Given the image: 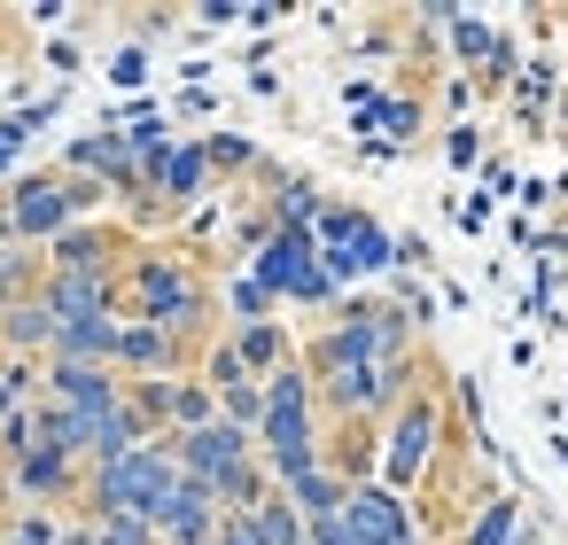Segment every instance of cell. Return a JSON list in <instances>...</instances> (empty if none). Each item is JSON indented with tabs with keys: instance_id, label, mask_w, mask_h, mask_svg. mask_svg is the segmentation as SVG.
I'll list each match as a JSON object with an SVG mask.
<instances>
[{
	"instance_id": "1",
	"label": "cell",
	"mask_w": 568,
	"mask_h": 545,
	"mask_svg": "<svg viewBox=\"0 0 568 545\" xmlns=\"http://www.w3.org/2000/svg\"><path fill=\"white\" fill-rule=\"evenodd\" d=\"M118 312L125 320H149V327H164L172 343L195 351L203 327H211V281L187 258H172V250H133L118 265Z\"/></svg>"
},
{
	"instance_id": "2",
	"label": "cell",
	"mask_w": 568,
	"mask_h": 545,
	"mask_svg": "<svg viewBox=\"0 0 568 545\" xmlns=\"http://www.w3.org/2000/svg\"><path fill=\"white\" fill-rule=\"evenodd\" d=\"M180 483V460H172V436H149L141 452H125V460H110V467H87V483H79V506L71 514H87V522H102V514H156L164 506V491Z\"/></svg>"
},
{
	"instance_id": "3",
	"label": "cell",
	"mask_w": 568,
	"mask_h": 545,
	"mask_svg": "<svg viewBox=\"0 0 568 545\" xmlns=\"http://www.w3.org/2000/svg\"><path fill=\"white\" fill-rule=\"evenodd\" d=\"M102 203V188L71 180V172H32L9 188V211H0V242H55L63 226H79V211Z\"/></svg>"
},
{
	"instance_id": "4",
	"label": "cell",
	"mask_w": 568,
	"mask_h": 545,
	"mask_svg": "<svg viewBox=\"0 0 568 545\" xmlns=\"http://www.w3.org/2000/svg\"><path fill=\"white\" fill-rule=\"evenodd\" d=\"M436 444H444V397L420 382L397 413H382V475H374V483L413 491V483L436 467Z\"/></svg>"
},
{
	"instance_id": "5",
	"label": "cell",
	"mask_w": 568,
	"mask_h": 545,
	"mask_svg": "<svg viewBox=\"0 0 568 545\" xmlns=\"http://www.w3.org/2000/svg\"><path fill=\"white\" fill-rule=\"evenodd\" d=\"M273 304L281 296H296V304H327L335 296V281H327V265H320V250H312V234L304 226H281L265 250H257V273H250Z\"/></svg>"
},
{
	"instance_id": "6",
	"label": "cell",
	"mask_w": 568,
	"mask_h": 545,
	"mask_svg": "<svg viewBox=\"0 0 568 545\" xmlns=\"http://www.w3.org/2000/svg\"><path fill=\"white\" fill-rule=\"evenodd\" d=\"M312 250H320L327 281H335V273H382V265H389V234H382L366 211H320V219H312Z\"/></svg>"
},
{
	"instance_id": "7",
	"label": "cell",
	"mask_w": 568,
	"mask_h": 545,
	"mask_svg": "<svg viewBox=\"0 0 568 545\" xmlns=\"http://www.w3.org/2000/svg\"><path fill=\"white\" fill-rule=\"evenodd\" d=\"M79 483H87V467L79 460H63V452H24V460H9V498L17 506H48V514H71L79 506Z\"/></svg>"
},
{
	"instance_id": "8",
	"label": "cell",
	"mask_w": 568,
	"mask_h": 545,
	"mask_svg": "<svg viewBox=\"0 0 568 545\" xmlns=\"http://www.w3.org/2000/svg\"><path fill=\"white\" fill-rule=\"evenodd\" d=\"M172 460H180V475H195V483H219V475L250 467V460H257V444H250V428H234V421H203V428L172 436Z\"/></svg>"
},
{
	"instance_id": "9",
	"label": "cell",
	"mask_w": 568,
	"mask_h": 545,
	"mask_svg": "<svg viewBox=\"0 0 568 545\" xmlns=\"http://www.w3.org/2000/svg\"><path fill=\"white\" fill-rule=\"evenodd\" d=\"M343 537H351V545H397V537H413L405 491H389V483H351V498H343Z\"/></svg>"
},
{
	"instance_id": "10",
	"label": "cell",
	"mask_w": 568,
	"mask_h": 545,
	"mask_svg": "<svg viewBox=\"0 0 568 545\" xmlns=\"http://www.w3.org/2000/svg\"><path fill=\"white\" fill-rule=\"evenodd\" d=\"M149 529H156V545H211V537H219V498H211V483L180 475V483L164 491V506L149 514Z\"/></svg>"
},
{
	"instance_id": "11",
	"label": "cell",
	"mask_w": 568,
	"mask_h": 545,
	"mask_svg": "<svg viewBox=\"0 0 568 545\" xmlns=\"http://www.w3.org/2000/svg\"><path fill=\"white\" fill-rule=\"evenodd\" d=\"M125 258H133V242L118 226H63L48 242V273H102V281H118Z\"/></svg>"
},
{
	"instance_id": "12",
	"label": "cell",
	"mask_w": 568,
	"mask_h": 545,
	"mask_svg": "<svg viewBox=\"0 0 568 545\" xmlns=\"http://www.w3.org/2000/svg\"><path fill=\"white\" fill-rule=\"evenodd\" d=\"M40 304L55 312V327L125 320V312H118V281H102V273H40Z\"/></svg>"
},
{
	"instance_id": "13",
	"label": "cell",
	"mask_w": 568,
	"mask_h": 545,
	"mask_svg": "<svg viewBox=\"0 0 568 545\" xmlns=\"http://www.w3.org/2000/svg\"><path fill=\"white\" fill-rule=\"evenodd\" d=\"M195 351L187 343H172L164 327H149V320H118V351H110V366L125 374V382H156V374H180Z\"/></svg>"
},
{
	"instance_id": "14",
	"label": "cell",
	"mask_w": 568,
	"mask_h": 545,
	"mask_svg": "<svg viewBox=\"0 0 568 545\" xmlns=\"http://www.w3.org/2000/svg\"><path fill=\"white\" fill-rule=\"evenodd\" d=\"M40 397L48 405H71V413H102L125 397V374L118 366H71V359H48L40 366Z\"/></svg>"
},
{
	"instance_id": "15",
	"label": "cell",
	"mask_w": 568,
	"mask_h": 545,
	"mask_svg": "<svg viewBox=\"0 0 568 545\" xmlns=\"http://www.w3.org/2000/svg\"><path fill=\"white\" fill-rule=\"evenodd\" d=\"M48 351H55V312L32 289V296H17L0 312V359H48Z\"/></svg>"
},
{
	"instance_id": "16",
	"label": "cell",
	"mask_w": 568,
	"mask_h": 545,
	"mask_svg": "<svg viewBox=\"0 0 568 545\" xmlns=\"http://www.w3.org/2000/svg\"><path fill=\"white\" fill-rule=\"evenodd\" d=\"M226 351H234V366H242L250 382H265L273 366H288V359H296V343H288V327H281V320L234 327V335H226Z\"/></svg>"
},
{
	"instance_id": "17",
	"label": "cell",
	"mask_w": 568,
	"mask_h": 545,
	"mask_svg": "<svg viewBox=\"0 0 568 545\" xmlns=\"http://www.w3.org/2000/svg\"><path fill=\"white\" fill-rule=\"evenodd\" d=\"M281 498H288V506H296V522L312 529V522H335V514H343V498H351V483H343V475H335V467L320 460L312 475H296V483H281Z\"/></svg>"
},
{
	"instance_id": "18",
	"label": "cell",
	"mask_w": 568,
	"mask_h": 545,
	"mask_svg": "<svg viewBox=\"0 0 568 545\" xmlns=\"http://www.w3.org/2000/svg\"><path fill=\"white\" fill-rule=\"evenodd\" d=\"M521 522H529V514H521V498H483V506L459 522V537H452V545H514V537H521Z\"/></svg>"
},
{
	"instance_id": "19",
	"label": "cell",
	"mask_w": 568,
	"mask_h": 545,
	"mask_svg": "<svg viewBox=\"0 0 568 545\" xmlns=\"http://www.w3.org/2000/svg\"><path fill=\"white\" fill-rule=\"evenodd\" d=\"M242 522H250V537H257V545H304V522H296V506H288L281 491H265Z\"/></svg>"
},
{
	"instance_id": "20",
	"label": "cell",
	"mask_w": 568,
	"mask_h": 545,
	"mask_svg": "<svg viewBox=\"0 0 568 545\" xmlns=\"http://www.w3.org/2000/svg\"><path fill=\"white\" fill-rule=\"evenodd\" d=\"M71 514H48V506H9L0 514V545H55Z\"/></svg>"
},
{
	"instance_id": "21",
	"label": "cell",
	"mask_w": 568,
	"mask_h": 545,
	"mask_svg": "<svg viewBox=\"0 0 568 545\" xmlns=\"http://www.w3.org/2000/svg\"><path fill=\"white\" fill-rule=\"evenodd\" d=\"M40 366L48 359H0V421L24 413V405H40Z\"/></svg>"
},
{
	"instance_id": "22",
	"label": "cell",
	"mask_w": 568,
	"mask_h": 545,
	"mask_svg": "<svg viewBox=\"0 0 568 545\" xmlns=\"http://www.w3.org/2000/svg\"><path fill=\"white\" fill-rule=\"evenodd\" d=\"M203 172H211V164H203V149H172V157L156 164L164 203H195V195H203Z\"/></svg>"
},
{
	"instance_id": "23",
	"label": "cell",
	"mask_w": 568,
	"mask_h": 545,
	"mask_svg": "<svg viewBox=\"0 0 568 545\" xmlns=\"http://www.w3.org/2000/svg\"><path fill=\"white\" fill-rule=\"evenodd\" d=\"M265 491H273V475H265V467H257V460H250V467H234V475H219V483H211V498H219V514H250V506H257V498H265Z\"/></svg>"
},
{
	"instance_id": "24",
	"label": "cell",
	"mask_w": 568,
	"mask_h": 545,
	"mask_svg": "<svg viewBox=\"0 0 568 545\" xmlns=\"http://www.w3.org/2000/svg\"><path fill=\"white\" fill-rule=\"evenodd\" d=\"M32 289H40V265H32L17 242H0V312H9L17 296H32Z\"/></svg>"
},
{
	"instance_id": "25",
	"label": "cell",
	"mask_w": 568,
	"mask_h": 545,
	"mask_svg": "<svg viewBox=\"0 0 568 545\" xmlns=\"http://www.w3.org/2000/svg\"><path fill=\"white\" fill-rule=\"evenodd\" d=\"M87 522V514H79ZM94 529V545H156V529L141 522V514H102V522H87Z\"/></svg>"
},
{
	"instance_id": "26",
	"label": "cell",
	"mask_w": 568,
	"mask_h": 545,
	"mask_svg": "<svg viewBox=\"0 0 568 545\" xmlns=\"http://www.w3.org/2000/svg\"><path fill=\"white\" fill-rule=\"evenodd\" d=\"M257 413H265V390H257V382H234V390H219V421H234V428H257Z\"/></svg>"
},
{
	"instance_id": "27",
	"label": "cell",
	"mask_w": 568,
	"mask_h": 545,
	"mask_svg": "<svg viewBox=\"0 0 568 545\" xmlns=\"http://www.w3.org/2000/svg\"><path fill=\"white\" fill-rule=\"evenodd\" d=\"M203 164H226V172H242V164H250V149H242V141H211V149H203Z\"/></svg>"
},
{
	"instance_id": "28",
	"label": "cell",
	"mask_w": 568,
	"mask_h": 545,
	"mask_svg": "<svg viewBox=\"0 0 568 545\" xmlns=\"http://www.w3.org/2000/svg\"><path fill=\"white\" fill-rule=\"evenodd\" d=\"M211 545H257V537H250L242 514H219V537H211Z\"/></svg>"
},
{
	"instance_id": "29",
	"label": "cell",
	"mask_w": 568,
	"mask_h": 545,
	"mask_svg": "<svg viewBox=\"0 0 568 545\" xmlns=\"http://www.w3.org/2000/svg\"><path fill=\"white\" fill-rule=\"evenodd\" d=\"M55 545H94V529H87V522H79V514H71V522H63V537H55Z\"/></svg>"
},
{
	"instance_id": "30",
	"label": "cell",
	"mask_w": 568,
	"mask_h": 545,
	"mask_svg": "<svg viewBox=\"0 0 568 545\" xmlns=\"http://www.w3.org/2000/svg\"><path fill=\"white\" fill-rule=\"evenodd\" d=\"M397 545H428V537H420V529H413V537H397Z\"/></svg>"
}]
</instances>
